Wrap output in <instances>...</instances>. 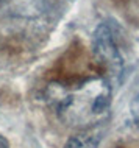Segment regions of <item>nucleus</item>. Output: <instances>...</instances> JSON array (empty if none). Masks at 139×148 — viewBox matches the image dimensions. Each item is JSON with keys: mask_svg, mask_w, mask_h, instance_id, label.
<instances>
[{"mask_svg": "<svg viewBox=\"0 0 139 148\" xmlns=\"http://www.w3.org/2000/svg\"><path fill=\"white\" fill-rule=\"evenodd\" d=\"M47 97L63 123L85 130L102 125L108 117L113 86L105 77H94L75 86L52 84Z\"/></svg>", "mask_w": 139, "mask_h": 148, "instance_id": "1", "label": "nucleus"}, {"mask_svg": "<svg viewBox=\"0 0 139 148\" xmlns=\"http://www.w3.org/2000/svg\"><path fill=\"white\" fill-rule=\"evenodd\" d=\"M0 11L11 19L36 21L47 13L45 0H0Z\"/></svg>", "mask_w": 139, "mask_h": 148, "instance_id": "3", "label": "nucleus"}, {"mask_svg": "<svg viewBox=\"0 0 139 148\" xmlns=\"http://www.w3.org/2000/svg\"><path fill=\"white\" fill-rule=\"evenodd\" d=\"M130 115H131L134 126L139 130V94L134 95V98L130 103Z\"/></svg>", "mask_w": 139, "mask_h": 148, "instance_id": "5", "label": "nucleus"}, {"mask_svg": "<svg viewBox=\"0 0 139 148\" xmlns=\"http://www.w3.org/2000/svg\"><path fill=\"white\" fill-rule=\"evenodd\" d=\"M103 139V131L102 126H92V128H85L78 130L69 140L66 142L64 148H98Z\"/></svg>", "mask_w": 139, "mask_h": 148, "instance_id": "4", "label": "nucleus"}, {"mask_svg": "<svg viewBox=\"0 0 139 148\" xmlns=\"http://www.w3.org/2000/svg\"><path fill=\"white\" fill-rule=\"evenodd\" d=\"M92 51L95 59L105 67V78L111 83V86L114 81H120L124 73V58L114 39V31L108 22H102L95 28L92 34Z\"/></svg>", "mask_w": 139, "mask_h": 148, "instance_id": "2", "label": "nucleus"}, {"mask_svg": "<svg viewBox=\"0 0 139 148\" xmlns=\"http://www.w3.org/2000/svg\"><path fill=\"white\" fill-rule=\"evenodd\" d=\"M0 148H10V142H8V139L5 136L0 134Z\"/></svg>", "mask_w": 139, "mask_h": 148, "instance_id": "6", "label": "nucleus"}]
</instances>
